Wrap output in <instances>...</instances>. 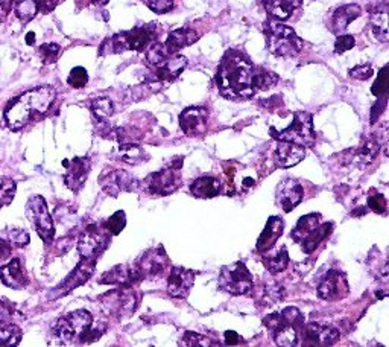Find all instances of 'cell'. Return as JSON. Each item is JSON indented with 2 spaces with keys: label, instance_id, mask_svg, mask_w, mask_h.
I'll use <instances>...</instances> for the list:
<instances>
[{
  "label": "cell",
  "instance_id": "cell-1",
  "mask_svg": "<svg viewBox=\"0 0 389 347\" xmlns=\"http://www.w3.org/2000/svg\"><path fill=\"white\" fill-rule=\"evenodd\" d=\"M255 67L250 58L239 50H228L216 72V85L227 99H250L255 94Z\"/></svg>",
  "mask_w": 389,
  "mask_h": 347
},
{
  "label": "cell",
  "instance_id": "cell-2",
  "mask_svg": "<svg viewBox=\"0 0 389 347\" xmlns=\"http://www.w3.org/2000/svg\"><path fill=\"white\" fill-rule=\"evenodd\" d=\"M57 92L54 87L43 85L23 93L22 97L13 99L5 110L6 125L13 132H19L35 116L46 115L52 104L55 102Z\"/></svg>",
  "mask_w": 389,
  "mask_h": 347
},
{
  "label": "cell",
  "instance_id": "cell-3",
  "mask_svg": "<svg viewBox=\"0 0 389 347\" xmlns=\"http://www.w3.org/2000/svg\"><path fill=\"white\" fill-rule=\"evenodd\" d=\"M157 36V24H145L139 26V28L129 29L125 32H119L116 36L105 40L101 48L99 54L101 55H108V54H120L125 50H146L149 46L153 45Z\"/></svg>",
  "mask_w": 389,
  "mask_h": 347
},
{
  "label": "cell",
  "instance_id": "cell-4",
  "mask_svg": "<svg viewBox=\"0 0 389 347\" xmlns=\"http://www.w3.org/2000/svg\"><path fill=\"white\" fill-rule=\"evenodd\" d=\"M263 325L269 329L278 346H298V334L304 325V316L298 308L288 306L280 314L268 316Z\"/></svg>",
  "mask_w": 389,
  "mask_h": 347
},
{
  "label": "cell",
  "instance_id": "cell-5",
  "mask_svg": "<svg viewBox=\"0 0 389 347\" xmlns=\"http://www.w3.org/2000/svg\"><path fill=\"white\" fill-rule=\"evenodd\" d=\"M267 43L271 54L281 58H294L303 49V40L288 24L280 22H268L267 24Z\"/></svg>",
  "mask_w": 389,
  "mask_h": 347
},
{
  "label": "cell",
  "instance_id": "cell-6",
  "mask_svg": "<svg viewBox=\"0 0 389 347\" xmlns=\"http://www.w3.org/2000/svg\"><path fill=\"white\" fill-rule=\"evenodd\" d=\"M139 296L132 290V286H120L118 290H113L102 294L97 299L99 306L105 316L123 320L129 318L139 308Z\"/></svg>",
  "mask_w": 389,
  "mask_h": 347
},
{
  "label": "cell",
  "instance_id": "cell-7",
  "mask_svg": "<svg viewBox=\"0 0 389 347\" xmlns=\"http://www.w3.org/2000/svg\"><path fill=\"white\" fill-rule=\"evenodd\" d=\"M181 167L183 159H176L174 163H171V167H166L162 171L149 174L143 181H140L139 187L148 195H171L181 186Z\"/></svg>",
  "mask_w": 389,
  "mask_h": 347
},
{
  "label": "cell",
  "instance_id": "cell-8",
  "mask_svg": "<svg viewBox=\"0 0 389 347\" xmlns=\"http://www.w3.org/2000/svg\"><path fill=\"white\" fill-rule=\"evenodd\" d=\"M271 136L277 141L283 142H292L302 146H309L315 142V133H313V116L307 111H297L294 113V120L292 124L277 132L276 128H271Z\"/></svg>",
  "mask_w": 389,
  "mask_h": 347
},
{
  "label": "cell",
  "instance_id": "cell-9",
  "mask_svg": "<svg viewBox=\"0 0 389 347\" xmlns=\"http://www.w3.org/2000/svg\"><path fill=\"white\" fill-rule=\"evenodd\" d=\"M92 325L93 316L90 312L85 309H78L58 320L54 327V334L61 343H73V340H78L79 343Z\"/></svg>",
  "mask_w": 389,
  "mask_h": 347
},
{
  "label": "cell",
  "instance_id": "cell-10",
  "mask_svg": "<svg viewBox=\"0 0 389 347\" xmlns=\"http://www.w3.org/2000/svg\"><path fill=\"white\" fill-rule=\"evenodd\" d=\"M218 285L232 296H242L254 288V277L243 262H236L220 270Z\"/></svg>",
  "mask_w": 389,
  "mask_h": 347
},
{
  "label": "cell",
  "instance_id": "cell-11",
  "mask_svg": "<svg viewBox=\"0 0 389 347\" xmlns=\"http://www.w3.org/2000/svg\"><path fill=\"white\" fill-rule=\"evenodd\" d=\"M111 235L104 229V225L90 224L87 225L85 230L81 233L78 239V250L81 257L94 259L101 257L105 250L110 247Z\"/></svg>",
  "mask_w": 389,
  "mask_h": 347
},
{
  "label": "cell",
  "instance_id": "cell-12",
  "mask_svg": "<svg viewBox=\"0 0 389 347\" xmlns=\"http://www.w3.org/2000/svg\"><path fill=\"white\" fill-rule=\"evenodd\" d=\"M134 268L141 281H154L158 279V277H162L166 273V270H169L171 262L163 246H158L155 248L145 251V253L137 259Z\"/></svg>",
  "mask_w": 389,
  "mask_h": 347
},
{
  "label": "cell",
  "instance_id": "cell-13",
  "mask_svg": "<svg viewBox=\"0 0 389 347\" xmlns=\"http://www.w3.org/2000/svg\"><path fill=\"white\" fill-rule=\"evenodd\" d=\"M26 213H28V218L34 224V227L37 230L40 238L46 242V244H50L55 235V227L48 209L46 199L40 195L32 197L28 201V206H26Z\"/></svg>",
  "mask_w": 389,
  "mask_h": 347
},
{
  "label": "cell",
  "instance_id": "cell-14",
  "mask_svg": "<svg viewBox=\"0 0 389 347\" xmlns=\"http://www.w3.org/2000/svg\"><path fill=\"white\" fill-rule=\"evenodd\" d=\"M99 185L111 197H119L122 192H134L140 181L123 169H104L99 177Z\"/></svg>",
  "mask_w": 389,
  "mask_h": 347
},
{
  "label": "cell",
  "instance_id": "cell-15",
  "mask_svg": "<svg viewBox=\"0 0 389 347\" xmlns=\"http://www.w3.org/2000/svg\"><path fill=\"white\" fill-rule=\"evenodd\" d=\"M339 331L333 326L318 323L303 325L298 334V344L302 346H332L339 340Z\"/></svg>",
  "mask_w": 389,
  "mask_h": 347
},
{
  "label": "cell",
  "instance_id": "cell-16",
  "mask_svg": "<svg viewBox=\"0 0 389 347\" xmlns=\"http://www.w3.org/2000/svg\"><path fill=\"white\" fill-rule=\"evenodd\" d=\"M96 262H97V260H94V259L83 257L81 262L78 264L75 270L66 277V281L61 282L54 290L55 294H54V296H50V299L63 297V296H66V294H69L70 291H73L75 288H78V286L87 283L88 279H90V277L94 273Z\"/></svg>",
  "mask_w": 389,
  "mask_h": 347
},
{
  "label": "cell",
  "instance_id": "cell-17",
  "mask_svg": "<svg viewBox=\"0 0 389 347\" xmlns=\"http://www.w3.org/2000/svg\"><path fill=\"white\" fill-rule=\"evenodd\" d=\"M348 291L350 286L346 276L336 270H330L321 279L320 285H318V296L329 302L346 299L348 296Z\"/></svg>",
  "mask_w": 389,
  "mask_h": 347
},
{
  "label": "cell",
  "instance_id": "cell-18",
  "mask_svg": "<svg viewBox=\"0 0 389 347\" xmlns=\"http://www.w3.org/2000/svg\"><path fill=\"white\" fill-rule=\"evenodd\" d=\"M194 277H197V273L189 270V268H169V274H167V292H169V296L175 299L188 297L194 283Z\"/></svg>",
  "mask_w": 389,
  "mask_h": 347
},
{
  "label": "cell",
  "instance_id": "cell-19",
  "mask_svg": "<svg viewBox=\"0 0 389 347\" xmlns=\"http://www.w3.org/2000/svg\"><path fill=\"white\" fill-rule=\"evenodd\" d=\"M208 111L204 107H189L180 115V127L189 137H199L207 132Z\"/></svg>",
  "mask_w": 389,
  "mask_h": 347
},
{
  "label": "cell",
  "instance_id": "cell-20",
  "mask_svg": "<svg viewBox=\"0 0 389 347\" xmlns=\"http://www.w3.org/2000/svg\"><path fill=\"white\" fill-rule=\"evenodd\" d=\"M64 167L67 168L66 176H64V183L66 186L78 192L81 190L83 186L85 185V180L88 177V172H90V159L88 157H75L73 160H64Z\"/></svg>",
  "mask_w": 389,
  "mask_h": 347
},
{
  "label": "cell",
  "instance_id": "cell-21",
  "mask_svg": "<svg viewBox=\"0 0 389 347\" xmlns=\"http://www.w3.org/2000/svg\"><path fill=\"white\" fill-rule=\"evenodd\" d=\"M303 198H304V189L297 180L288 178L285 181H281L277 187V204L286 213L294 211L295 207L303 201Z\"/></svg>",
  "mask_w": 389,
  "mask_h": 347
},
{
  "label": "cell",
  "instance_id": "cell-22",
  "mask_svg": "<svg viewBox=\"0 0 389 347\" xmlns=\"http://www.w3.org/2000/svg\"><path fill=\"white\" fill-rule=\"evenodd\" d=\"M185 67H188V58L178 54L169 55L162 64L154 67V80L158 83H172L183 73Z\"/></svg>",
  "mask_w": 389,
  "mask_h": 347
},
{
  "label": "cell",
  "instance_id": "cell-23",
  "mask_svg": "<svg viewBox=\"0 0 389 347\" xmlns=\"http://www.w3.org/2000/svg\"><path fill=\"white\" fill-rule=\"evenodd\" d=\"M141 282L139 273L134 267L128 265H116L110 271L104 273L99 279V283L104 285H118V286H134Z\"/></svg>",
  "mask_w": 389,
  "mask_h": 347
},
{
  "label": "cell",
  "instance_id": "cell-24",
  "mask_svg": "<svg viewBox=\"0 0 389 347\" xmlns=\"http://www.w3.org/2000/svg\"><path fill=\"white\" fill-rule=\"evenodd\" d=\"M380 146H382V143H380L379 137H368L367 141L359 146V148L346 151L347 154H350V157L344 159L342 163L344 164L355 163V164H360V167H364V164L374 162V159L379 155Z\"/></svg>",
  "mask_w": 389,
  "mask_h": 347
},
{
  "label": "cell",
  "instance_id": "cell-25",
  "mask_svg": "<svg viewBox=\"0 0 389 347\" xmlns=\"http://www.w3.org/2000/svg\"><path fill=\"white\" fill-rule=\"evenodd\" d=\"M369 28L373 31L376 40L386 43L389 40L388 32V3L386 0H376L374 6L371 8Z\"/></svg>",
  "mask_w": 389,
  "mask_h": 347
},
{
  "label": "cell",
  "instance_id": "cell-26",
  "mask_svg": "<svg viewBox=\"0 0 389 347\" xmlns=\"http://www.w3.org/2000/svg\"><path fill=\"white\" fill-rule=\"evenodd\" d=\"M306 157V148L302 145L280 141L274 159L280 168H292Z\"/></svg>",
  "mask_w": 389,
  "mask_h": 347
},
{
  "label": "cell",
  "instance_id": "cell-27",
  "mask_svg": "<svg viewBox=\"0 0 389 347\" xmlns=\"http://www.w3.org/2000/svg\"><path fill=\"white\" fill-rule=\"evenodd\" d=\"M283 230H285V221L280 216H271L257 241V251H260V253L269 251L277 244L278 238L283 235Z\"/></svg>",
  "mask_w": 389,
  "mask_h": 347
},
{
  "label": "cell",
  "instance_id": "cell-28",
  "mask_svg": "<svg viewBox=\"0 0 389 347\" xmlns=\"http://www.w3.org/2000/svg\"><path fill=\"white\" fill-rule=\"evenodd\" d=\"M0 281H2L3 285H6L8 288L13 290H20L28 283V279H26V274L19 259H13L10 264L0 268Z\"/></svg>",
  "mask_w": 389,
  "mask_h": 347
},
{
  "label": "cell",
  "instance_id": "cell-29",
  "mask_svg": "<svg viewBox=\"0 0 389 347\" xmlns=\"http://www.w3.org/2000/svg\"><path fill=\"white\" fill-rule=\"evenodd\" d=\"M360 14H362V8L355 3L344 5L338 8L332 17V31L339 36V34H342L348 28V24L351 22H355L358 17H360Z\"/></svg>",
  "mask_w": 389,
  "mask_h": 347
},
{
  "label": "cell",
  "instance_id": "cell-30",
  "mask_svg": "<svg viewBox=\"0 0 389 347\" xmlns=\"http://www.w3.org/2000/svg\"><path fill=\"white\" fill-rule=\"evenodd\" d=\"M222 190V181L213 176L199 177L190 185L192 195L198 198H215Z\"/></svg>",
  "mask_w": 389,
  "mask_h": 347
},
{
  "label": "cell",
  "instance_id": "cell-31",
  "mask_svg": "<svg viewBox=\"0 0 389 347\" xmlns=\"http://www.w3.org/2000/svg\"><path fill=\"white\" fill-rule=\"evenodd\" d=\"M198 32H194L190 28H181V29H175L169 34V37H167L164 46L169 52L171 55L176 54V52L181 50L183 48H188L190 45H193L194 41L198 40Z\"/></svg>",
  "mask_w": 389,
  "mask_h": 347
},
{
  "label": "cell",
  "instance_id": "cell-32",
  "mask_svg": "<svg viewBox=\"0 0 389 347\" xmlns=\"http://www.w3.org/2000/svg\"><path fill=\"white\" fill-rule=\"evenodd\" d=\"M303 0H263L264 10L277 20H288Z\"/></svg>",
  "mask_w": 389,
  "mask_h": 347
},
{
  "label": "cell",
  "instance_id": "cell-33",
  "mask_svg": "<svg viewBox=\"0 0 389 347\" xmlns=\"http://www.w3.org/2000/svg\"><path fill=\"white\" fill-rule=\"evenodd\" d=\"M332 232H333L332 222H324V224L318 225L316 229H313L302 242H299L304 253H307V255L313 253V251L318 248V246H320L324 239H327L332 235Z\"/></svg>",
  "mask_w": 389,
  "mask_h": 347
},
{
  "label": "cell",
  "instance_id": "cell-34",
  "mask_svg": "<svg viewBox=\"0 0 389 347\" xmlns=\"http://www.w3.org/2000/svg\"><path fill=\"white\" fill-rule=\"evenodd\" d=\"M116 157L122 162H125L128 164H140L146 162L149 157L146 151L141 148L140 145L134 143V142H127V143H120L118 146L116 151Z\"/></svg>",
  "mask_w": 389,
  "mask_h": 347
},
{
  "label": "cell",
  "instance_id": "cell-35",
  "mask_svg": "<svg viewBox=\"0 0 389 347\" xmlns=\"http://www.w3.org/2000/svg\"><path fill=\"white\" fill-rule=\"evenodd\" d=\"M320 224H321L320 213H309V215L303 216V218H299V221L295 225V229L290 233V238L299 244V242H302L309 235V233H311L313 229H316Z\"/></svg>",
  "mask_w": 389,
  "mask_h": 347
},
{
  "label": "cell",
  "instance_id": "cell-36",
  "mask_svg": "<svg viewBox=\"0 0 389 347\" xmlns=\"http://www.w3.org/2000/svg\"><path fill=\"white\" fill-rule=\"evenodd\" d=\"M262 262L264 265V268L271 273V274H278L281 271H285L288 265H289V253L288 248L283 246L276 255H268L262 257Z\"/></svg>",
  "mask_w": 389,
  "mask_h": 347
},
{
  "label": "cell",
  "instance_id": "cell-37",
  "mask_svg": "<svg viewBox=\"0 0 389 347\" xmlns=\"http://www.w3.org/2000/svg\"><path fill=\"white\" fill-rule=\"evenodd\" d=\"M90 110L97 120L104 122V120H107L110 116H113L114 104L110 98H105V97L96 98L90 104Z\"/></svg>",
  "mask_w": 389,
  "mask_h": 347
},
{
  "label": "cell",
  "instance_id": "cell-38",
  "mask_svg": "<svg viewBox=\"0 0 389 347\" xmlns=\"http://www.w3.org/2000/svg\"><path fill=\"white\" fill-rule=\"evenodd\" d=\"M15 2V15L23 23L31 22L38 14V5L35 0H14Z\"/></svg>",
  "mask_w": 389,
  "mask_h": 347
},
{
  "label": "cell",
  "instance_id": "cell-39",
  "mask_svg": "<svg viewBox=\"0 0 389 347\" xmlns=\"http://www.w3.org/2000/svg\"><path fill=\"white\" fill-rule=\"evenodd\" d=\"M278 83V76L271 72L267 71V69H262V67H255L254 71V87L255 90H268L271 87H274Z\"/></svg>",
  "mask_w": 389,
  "mask_h": 347
},
{
  "label": "cell",
  "instance_id": "cell-40",
  "mask_svg": "<svg viewBox=\"0 0 389 347\" xmlns=\"http://www.w3.org/2000/svg\"><path fill=\"white\" fill-rule=\"evenodd\" d=\"M22 341V331L15 325L0 326V347L17 346Z\"/></svg>",
  "mask_w": 389,
  "mask_h": 347
},
{
  "label": "cell",
  "instance_id": "cell-41",
  "mask_svg": "<svg viewBox=\"0 0 389 347\" xmlns=\"http://www.w3.org/2000/svg\"><path fill=\"white\" fill-rule=\"evenodd\" d=\"M169 55L171 54L167 52L164 43H153V45L148 48V52H146V63L151 67H157L158 64H162Z\"/></svg>",
  "mask_w": 389,
  "mask_h": 347
},
{
  "label": "cell",
  "instance_id": "cell-42",
  "mask_svg": "<svg viewBox=\"0 0 389 347\" xmlns=\"http://www.w3.org/2000/svg\"><path fill=\"white\" fill-rule=\"evenodd\" d=\"M127 225V215L123 211H118L113 213L110 218L104 222V229L107 230L110 235H119V233L125 229Z\"/></svg>",
  "mask_w": 389,
  "mask_h": 347
},
{
  "label": "cell",
  "instance_id": "cell-43",
  "mask_svg": "<svg viewBox=\"0 0 389 347\" xmlns=\"http://www.w3.org/2000/svg\"><path fill=\"white\" fill-rule=\"evenodd\" d=\"M15 195V181L11 178H3L0 181V207L8 206Z\"/></svg>",
  "mask_w": 389,
  "mask_h": 347
},
{
  "label": "cell",
  "instance_id": "cell-44",
  "mask_svg": "<svg viewBox=\"0 0 389 347\" xmlns=\"http://www.w3.org/2000/svg\"><path fill=\"white\" fill-rule=\"evenodd\" d=\"M283 297H285V290H283L281 286L277 285V283L268 285L267 288L263 290V303H264V305H276L277 302L283 300Z\"/></svg>",
  "mask_w": 389,
  "mask_h": 347
},
{
  "label": "cell",
  "instance_id": "cell-45",
  "mask_svg": "<svg viewBox=\"0 0 389 347\" xmlns=\"http://www.w3.org/2000/svg\"><path fill=\"white\" fill-rule=\"evenodd\" d=\"M59 55H61V48L57 45V43H46V45H43L40 48V57L44 64L55 63Z\"/></svg>",
  "mask_w": 389,
  "mask_h": 347
},
{
  "label": "cell",
  "instance_id": "cell-46",
  "mask_svg": "<svg viewBox=\"0 0 389 347\" xmlns=\"http://www.w3.org/2000/svg\"><path fill=\"white\" fill-rule=\"evenodd\" d=\"M87 83H88V73L84 67L78 66V67L72 69V72H70V75L67 78V84L70 87H73V89H83Z\"/></svg>",
  "mask_w": 389,
  "mask_h": 347
},
{
  "label": "cell",
  "instance_id": "cell-47",
  "mask_svg": "<svg viewBox=\"0 0 389 347\" xmlns=\"http://www.w3.org/2000/svg\"><path fill=\"white\" fill-rule=\"evenodd\" d=\"M181 343L185 346H197V347H207V346H213L215 343L210 340L208 337L206 335H201L197 332H185L181 338Z\"/></svg>",
  "mask_w": 389,
  "mask_h": 347
},
{
  "label": "cell",
  "instance_id": "cell-48",
  "mask_svg": "<svg viewBox=\"0 0 389 347\" xmlns=\"http://www.w3.org/2000/svg\"><path fill=\"white\" fill-rule=\"evenodd\" d=\"M386 71H388V69L383 67L382 71L379 72L374 85L371 87V92H373V94L377 98L385 97V94L388 93V72Z\"/></svg>",
  "mask_w": 389,
  "mask_h": 347
},
{
  "label": "cell",
  "instance_id": "cell-49",
  "mask_svg": "<svg viewBox=\"0 0 389 347\" xmlns=\"http://www.w3.org/2000/svg\"><path fill=\"white\" fill-rule=\"evenodd\" d=\"M355 45H356L355 37L339 34L338 38H336V43H334V52H336V54H344V52H347V50L355 48Z\"/></svg>",
  "mask_w": 389,
  "mask_h": 347
},
{
  "label": "cell",
  "instance_id": "cell-50",
  "mask_svg": "<svg viewBox=\"0 0 389 347\" xmlns=\"http://www.w3.org/2000/svg\"><path fill=\"white\" fill-rule=\"evenodd\" d=\"M368 207L376 213H385L386 212V198L382 194H374L368 198Z\"/></svg>",
  "mask_w": 389,
  "mask_h": 347
},
{
  "label": "cell",
  "instance_id": "cell-51",
  "mask_svg": "<svg viewBox=\"0 0 389 347\" xmlns=\"http://www.w3.org/2000/svg\"><path fill=\"white\" fill-rule=\"evenodd\" d=\"M373 75H374L373 67L368 66V64L356 66V67H353L351 71H350V76L355 78V80H360V81H367Z\"/></svg>",
  "mask_w": 389,
  "mask_h": 347
},
{
  "label": "cell",
  "instance_id": "cell-52",
  "mask_svg": "<svg viewBox=\"0 0 389 347\" xmlns=\"http://www.w3.org/2000/svg\"><path fill=\"white\" fill-rule=\"evenodd\" d=\"M10 239L17 247H26L29 244V233L22 229H13L10 230Z\"/></svg>",
  "mask_w": 389,
  "mask_h": 347
},
{
  "label": "cell",
  "instance_id": "cell-53",
  "mask_svg": "<svg viewBox=\"0 0 389 347\" xmlns=\"http://www.w3.org/2000/svg\"><path fill=\"white\" fill-rule=\"evenodd\" d=\"M148 6L157 14H164L172 10L174 0H148Z\"/></svg>",
  "mask_w": 389,
  "mask_h": 347
},
{
  "label": "cell",
  "instance_id": "cell-54",
  "mask_svg": "<svg viewBox=\"0 0 389 347\" xmlns=\"http://www.w3.org/2000/svg\"><path fill=\"white\" fill-rule=\"evenodd\" d=\"M385 108H386V94L385 97H380V99H377V104L373 107V110H371V124H376V120L385 111Z\"/></svg>",
  "mask_w": 389,
  "mask_h": 347
},
{
  "label": "cell",
  "instance_id": "cell-55",
  "mask_svg": "<svg viewBox=\"0 0 389 347\" xmlns=\"http://www.w3.org/2000/svg\"><path fill=\"white\" fill-rule=\"evenodd\" d=\"M38 5V11L41 13H50V11H54L55 8L63 2V0H35Z\"/></svg>",
  "mask_w": 389,
  "mask_h": 347
},
{
  "label": "cell",
  "instance_id": "cell-56",
  "mask_svg": "<svg viewBox=\"0 0 389 347\" xmlns=\"http://www.w3.org/2000/svg\"><path fill=\"white\" fill-rule=\"evenodd\" d=\"M11 318H13V311H11L10 305H8V303L0 302V326L10 323Z\"/></svg>",
  "mask_w": 389,
  "mask_h": 347
},
{
  "label": "cell",
  "instance_id": "cell-57",
  "mask_svg": "<svg viewBox=\"0 0 389 347\" xmlns=\"http://www.w3.org/2000/svg\"><path fill=\"white\" fill-rule=\"evenodd\" d=\"M13 5H14V0H0V23L6 20Z\"/></svg>",
  "mask_w": 389,
  "mask_h": 347
},
{
  "label": "cell",
  "instance_id": "cell-58",
  "mask_svg": "<svg viewBox=\"0 0 389 347\" xmlns=\"http://www.w3.org/2000/svg\"><path fill=\"white\" fill-rule=\"evenodd\" d=\"M11 255V247L6 241L0 239V264H3L5 260Z\"/></svg>",
  "mask_w": 389,
  "mask_h": 347
},
{
  "label": "cell",
  "instance_id": "cell-59",
  "mask_svg": "<svg viewBox=\"0 0 389 347\" xmlns=\"http://www.w3.org/2000/svg\"><path fill=\"white\" fill-rule=\"evenodd\" d=\"M224 338H225V344H239V343H241V337H239L237 332H234V331H227L224 334Z\"/></svg>",
  "mask_w": 389,
  "mask_h": 347
},
{
  "label": "cell",
  "instance_id": "cell-60",
  "mask_svg": "<svg viewBox=\"0 0 389 347\" xmlns=\"http://www.w3.org/2000/svg\"><path fill=\"white\" fill-rule=\"evenodd\" d=\"M78 2H85V3H92V5H96V6H104V5H107L110 0H78Z\"/></svg>",
  "mask_w": 389,
  "mask_h": 347
},
{
  "label": "cell",
  "instance_id": "cell-61",
  "mask_svg": "<svg viewBox=\"0 0 389 347\" xmlns=\"http://www.w3.org/2000/svg\"><path fill=\"white\" fill-rule=\"evenodd\" d=\"M26 43H28V45H34V43H35V34L34 32H29L28 36H26Z\"/></svg>",
  "mask_w": 389,
  "mask_h": 347
}]
</instances>
